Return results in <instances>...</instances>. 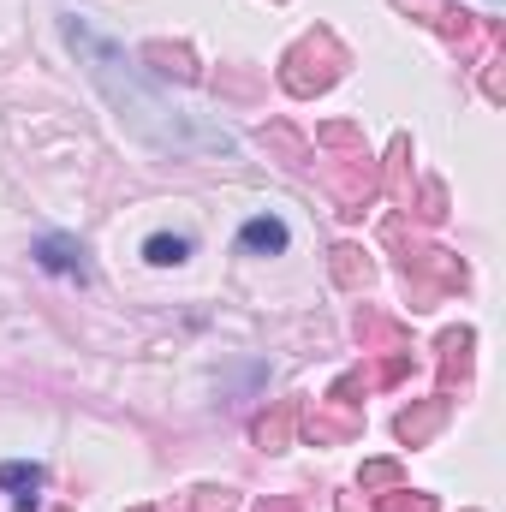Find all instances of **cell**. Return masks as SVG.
I'll use <instances>...</instances> for the list:
<instances>
[{
    "label": "cell",
    "instance_id": "6",
    "mask_svg": "<svg viewBox=\"0 0 506 512\" xmlns=\"http://www.w3.org/2000/svg\"><path fill=\"white\" fill-rule=\"evenodd\" d=\"M483 6H501V0H483Z\"/></svg>",
    "mask_w": 506,
    "mask_h": 512
},
{
    "label": "cell",
    "instance_id": "4",
    "mask_svg": "<svg viewBox=\"0 0 506 512\" xmlns=\"http://www.w3.org/2000/svg\"><path fill=\"white\" fill-rule=\"evenodd\" d=\"M239 245H245L251 256H280L286 245H292V233H286L280 215H251V221L239 227Z\"/></svg>",
    "mask_w": 506,
    "mask_h": 512
},
{
    "label": "cell",
    "instance_id": "3",
    "mask_svg": "<svg viewBox=\"0 0 506 512\" xmlns=\"http://www.w3.org/2000/svg\"><path fill=\"white\" fill-rule=\"evenodd\" d=\"M48 477H42V465H30V459H6L0 465V489L6 495H18L12 512H36V489H42Z\"/></svg>",
    "mask_w": 506,
    "mask_h": 512
},
{
    "label": "cell",
    "instance_id": "2",
    "mask_svg": "<svg viewBox=\"0 0 506 512\" xmlns=\"http://www.w3.org/2000/svg\"><path fill=\"white\" fill-rule=\"evenodd\" d=\"M30 256H36V268H48V274H60V280H90V251L78 245V239H66V233H42L36 245H30Z\"/></svg>",
    "mask_w": 506,
    "mask_h": 512
},
{
    "label": "cell",
    "instance_id": "1",
    "mask_svg": "<svg viewBox=\"0 0 506 512\" xmlns=\"http://www.w3.org/2000/svg\"><path fill=\"white\" fill-rule=\"evenodd\" d=\"M60 36H66V48L78 54V66H84V78L96 84V96L114 108V120H120L137 143H149V149H161V155H179V161L239 155V137H233V131L215 126V120H203V114L185 108V102H173V90H161L126 48H120L108 30H96L84 12H60Z\"/></svg>",
    "mask_w": 506,
    "mask_h": 512
},
{
    "label": "cell",
    "instance_id": "5",
    "mask_svg": "<svg viewBox=\"0 0 506 512\" xmlns=\"http://www.w3.org/2000/svg\"><path fill=\"white\" fill-rule=\"evenodd\" d=\"M191 256V239L185 233H149L143 239V262H155V268H179Z\"/></svg>",
    "mask_w": 506,
    "mask_h": 512
}]
</instances>
